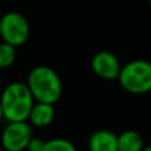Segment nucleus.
Segmentation results:
<instances>
[{
	"mask_svg": "<svg viewBox=\"0 0 151 151\" xmlns=\"http://www.w3.org/2000/svg\"><path fill=\"white\" fill-rule=\"evenodd\" d=\"M142 151H151V145H149V146H145Z\"/></svg>",
	"mask_w": 151,
	"mask_h": 151,
	"instance_id": "nucleus-14",
	"label": "nucleus"
},
{
	"mask_svg": "<svg viewBox=\"0 0 151 151\" xmlns=\"http://www.w3.org/2000/svg\"><path fill=\"white\" fill-rule=\"evenodd\" d=\"M27 85L36 102L55 105L63 96V81L60 76L47 65L35 66L28 74Z\"/></svg>",
	"mask_w": 151,
	"mask_h": 151,
	"instance_id": "nucleus-2",
	"label": "nucleus"
},
{
	"mask_svg": "<svg viewBox=\"0 0 151 151\" xmlns=\"http://www.w3.org/2000/svg\"><path fill=\"white\" fill-rule=\"evenodd\" d=\"M16 61V48L11 44L0 42V69H7L12 66Z\"/></svg>",
	"mask_w": 151,
	"mask_h": 151,
	"instance_id": "nucleus-10",
	"label": "nucleus"
},
{
	"mask_svg": "<svg viewBox=\"0 0 151 151\" xmlns=\"http://www.w3.org/2000/svg\"><path fill=\"white\" fill-rule=\"evenodd\" d=\"M118 82L125 91L135 96L151 91V63L133 60L121 68Z\"/></svg>",
	"mask_w": 151,
	"mask_h": 151,
	"instance_id": "nucleus-3",
	"label": "nucleus"
},
{
	"mask_svg": "<svg viewBox=\"0 0 151 151\" xmlns=\"http://www.w3.org/2000/svg\"><path fill=\"white\" fill-rule=\"evenodd\" d=\"M4 119V117H3V109H1V101H0V122Z\"/></svg>",
	"mask_w": 151,
	"mask_h": 151,
	"instance_id": "nucleus-13",
	"label": "nucleus"
},
{
	"mask_svg": "<svg viewBox=\"0 0 151 151\" xmlns=\"http://www.w3.org/2000/svg\"><path fill=\"white\" fill-rule=\"evenodd\" d=\"M0 151H4V150H3V147H1V145H0Z\"/></svg>",
	"mask_w": 151,
	"mask_h": 151,
	"instance_id": "nucleus-15",
	"label": "nucleus"
},
{
	"mask_svg": "<svg viewBox=\"0 0 151 151\" xmlns=\"http://www.w3.org/2000/svg\"><path fill=\"white\" fill-rule=\"evenodd\" d=\"M31 27L27 17L20 12L11 11L0 17V37L15 48L24 45L29 39Z\"/></svg>",
	"mask_w": 151,
	"mask_h": 151,
	"instance_id": "nucleus-4",
	"label": "nucleus"
},
{
	"mask_svg": "<svg viewBox=\"0 0 151 151\" xmlns=\"http://www.w3.org/2000/svg\"><path fill=\"white\" fill-rule=\"evenodd\" d=\"M89 151H118V135L106 129L94 131L88 142Z\"/></svg>",
	"mask_w": 151,
	"mask_h": 151,
	"instance_id": "nucleus-7",
	"label": "nucleus"
},
{
	"mask_svg": "<svg viewBox=\"0 0 151 151\" xmlns=\"http://www.w3.org/2000/svg\"><path fill=\"white\" fill-rule=\"evenodd\" d=\"M45 146V141L39 137H33V138L29 141L28 147H27V151H42Z\"/></svg>",
	"mask_w": 151,
	"mask_h": 151,
	"instance_id": "nucleus-12",
	"label": "nucleus"
},
{
	"mask_svg": "<svg viewBox=\"0 0 151 151\" xmlns=\"http://www.w3.org/2000/svg\"><path fill=\"white\" fill-rule=\"evenodd\" d=\"M145 142L135 130H125L118 135V151H142Z\"/></svg>",
	"mask_w": 151,
	"mask_h": 151,
	"instance_id": "nucleus-9",
	"label": "nucleus"
},
{
	"mask_svg": "<svg viewBox=\"0 0 151 151\" xmlns=\"http://www.w3.org/2000/svg\"><path fill=\"white\" fill-rule=\"evenodd\" d=\"M91 70L97 77L105 81L118 80L121 72V65L118 57L109 50H99L91 58Z\"/></svg>",
	"mask_w": 151,
	"mask_h": 151,
	"instance_id": "nucleus-6",
	"label": "nucleus"
},
{
	"mask_svg": "<svg viewBox=\"0 0 151 151\" xmlns=\"http://www.w3.org/2000/svg\"><path fill=\"white\" fill-rule=\"evenodd\" d=\"M0 101H1L3 117L7 122L28 121L29 113L35 104L33 96L27 82H20V81L8 83L0 96Z\"/></svg>",
	"mask_w": 151,
	"mask_h": 151,
	"instance_id": "nucleus-1",
	"label": "nucleus"
},
{
	"mask_svg": "<svg viewBox=\"0 0 151 151\" xmlns=\"http://www.w3.org/2000/svg\"><path fill=\"white\" fill-rule=\"evenodd\" d=\"M33 138L31 123L27 121L8 122L1 131V145L4 151H24L28 147L29 141Z\"/></svg>",
	"mask_w": 151,
	"mask_h": 151,
	"instance_id": "nucleus-5",
	"label": "nucleus"
},
{
	"mask_svg": "<svg viewBox=\"0 0 151 151\" xmlns=\"http://www.w3.org/2000/svg\"><path fill=\"white\" fill-rule=\"evenodd\" d=\"M55 105L52 104H45V102H36L35 101L33 106H32V110L29 113L28 121L32 126L35 127H47L55 119Z\"/></svg>",
	"mask_w": 151,
	"mask_h": 151,
	"instance_id": "nucleus-8",
	"label": "nucleus"
},
{
	"mask_svg": "<svg viewBox=\"0 0 151 151\" xmlns=\"http://www.w3.org/2000/svg\"><path fill=\"white\" fill-rule=\"evenodd\" d=\"M149 4H150V7H151V0H149Z\"/></svg>",
	"mask_w": 151,
	"mask_h": 151,
	"instance_id": "nucleus-16",
	"label": "nucleus"
},
{
	"mask_svg": "<svg viewBox=\"0 0 151 151\" xmlns=\"http://www.w3.org/2000/svg\"><path fill=\"white\" fill-rule=\"evenodd\" d=\"M42 151H78V150L68 139L52 138L49 141H45V146Z\"/></svg>",
	"mask_w": 151,
	"mask_h": 151,
	"instance_id": "nucleus-11",
	"label": "nucleus"
}]
</instances>
